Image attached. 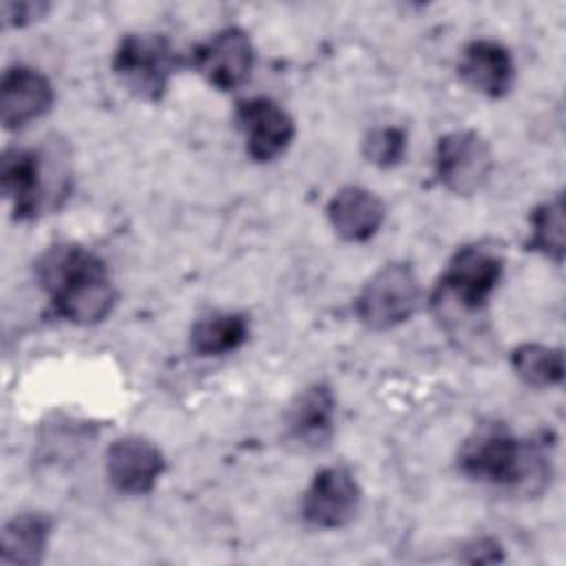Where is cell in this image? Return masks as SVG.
Wrapping results in <instances>:
<instances>
[{"instance_id": "1", "label": "cell", "mask_w": 566, "mask_h": 566, "mask_svg": "<svg viewBox=\"0 0 566 566\" xmlns=\"http://www.w3.org/2000/svg\"><path fill=\"white\" fill-rule=\"evenodd\" d=\"M35 276L55 316L91 327L102 323L115 305V287L106 263L84 245L55 243L35 261Z\"/></svg>"}, {"instance_id": "2", "label": "cell", "mask_w": 566, "mask_h": 566, "mask_svg": "<svg viewBox=\"0 0 566 566\" xmlns=\"http://www.w3.org/2000/svg\"><path fill=\"white\" fill-rule=\"evenodd\" d=\"M460 471L480 484L517 495H537L548 486L551 458L535 440L517 438L509 424H478L458 451Z\"/></svg>"}, {"instance_id": "3", "label": "cell", "mask_w": 566, "mask_h": 566, "mask_svg": "<svg viewBox=\"0 0 566 566\" xmlns=\"http://www.w3.org/2000/svg\"><path fill=\"white\" fill-rule=\"evenodd\" d=\"M504 272L502 252L493 243L475 241L458 248L440 274L429 305L449 336H482L480 321Z\"/></svg>"}, {"instance_id": "4", "label": "cell", "mask_w": 566, "mask_h": 566, "mask_svg": "<svg viewBox=\"0 0 566 566\" xmlns=\"http://www.w3.org/2000/svg\"><path fill=\"white\" fill-rule=\"evenodd\" d=\"M179 66V53L161 33H126L111 60L117 82L137 99L159 102Z\"/></svg>"}, {"instance_id": "5", "label": "cell", "mask_w": 566, "mask_h": 566, "mask_svg": "<svg viewBox=\"0 0 566 566\" xmlns=\"http://www.w3.org/2000/svg\"><path fill=\"white\" fill-rule=\"evenodd\" d=\"M55 153H42L24 146H9L0 159V188L4 199L11 203L18 221L40 217L44 210L55 208L57 199L66 197L64 186L53 184Z\"/></svg>"}, {"instance_id": "6", "label": "cell", "mask_w": 566, "mask_h": 566, "mask_svg": "<svg viewBox=\"0 0 566 566\" xmlns=\"http://www.w3.org/2000/svg\"><path fill=\"white\" fill-rule=\"evenodd\" d=\"M422 287L416 270L405 261L385 263L360 287L354 312L371 332H387L407 323L420 307Z\"/></svg>"}, {"instance_id": "7", "label": "cell", "mask_w": 566, "mask_h": 566, "mask_svg": "<svg viewBox=\"0 0 566 566\" xmlns=\"http://www.w3.org/2000/svg\"><path fill=\"white\" fill-rule=\"evenodd\" d=\"M433 170L447 192L455 197H471L489 181L493 155L480 133L471 128L451 130L436 142Z\"/></svg>"}, {"instance_id": "8", "label": "cell", "mask_w": 566, "mask_h": 566, "mask_svg": "<svg viewBox=\"0 0 566 566\" xmlns=\"http://www.w3.org/2000/svg\"><path fill=\"white\" fill-rule=\"evenodd\" d=\"M363 502V489L356 475L343 467L332 464L314 473L301 497V515L312 528H343L354 522Z\"/></svg>"}, {"instance_id": "9", "label": "cell", "mask_w": 566, "mask_h": 566, "mask_svg": "<svg viewBox=\"0 0 566 566\" xmlns=\"http://www.w3.org/2000/svg\"><path fill=\"white\" fill-rule=\"evenodd\" d=\"M336 396L329 385L303 387L283 411V444L294 453H316L334 438Z\"/></svg>"}, {"instance_id": "10", "label": "cell", "mask_w": 566, "mask_h": 566, "mask_svg": "<svg viewBox=\"0 0 566 566\" xmlns=\"http://www.w3.org/2000/svg\"><path fill=\"white\" fill-rule=\"evenodd\" d=\"M254 46L241 27H226L199 42L190 53V66L217 91L241 88L254 69Z\"/></svg>"}, {"instance_id": "11", "label": "cell", "mask_w": 566, "mask_h": 566, "mask_svg": "<svg viewBox=\"0 0 566 566\" xmlns=\"http://www.w3.org/2000/svg\"><path fill=\"white\" fill-rule=\"evenodd\" d=\"M234 122L245 139V153L259 164L281 157L296 135L290 113L270 97H248L237 102Z\"/></svg>"}, {"instance_id": "12", "label": "cell", "mask_w": 566, "mask_h": 566, "mask_svg": "<svg viewBox=\"0 0 566 566\" xmlns=\"http://www.w3.org/2000/svg\"><path fill=\"white\" fill-rule=\"evenodd\" d=\"M106 478L124 495H146L166 469L161 449L142 436H122L106 451Z\"/></svg>"}, {"instance_id": "13", "label": "cell", "mask_w": 566, "mask_h": 566, "mask_svg": "<svg viewBox=\"0 0 566 566\" xmlns=\"http://www.w3.org/2000/svg\"><path fill=\"white\" fill-rule=\"evenodd\" d=\"M55 102L53 86L38 69L15 64L0 80V122L4 130H20L44 117Z\"/></svg>"}, {"instance_id": "14", "label": "cell", "mask_w": 566, "mask_h": 566, "mask_svg": "<svg viewBox=\"0 0 566 566\" xmlns=\"http://www.w3.org/2000/svg\"><path fill=\"white\" fill-rule=\"evenodd\" d=\"M458 75L475 93L500 99L513 88L515 62L502 42L480 38L464 44L458 60Z\"/></svg>"}, {"instance_id": "15", "label": "cell", "mask_w": 566, "mask_h": 566, "mask_svg": "<svg viewBox=\"0 0 566 566\" xmlns=\"http://www.w3.org/2000/svg\"><path fill=\"white\" fill-rule=\"evenodd\" d=\"M325 212L332 230L347 243L369 241L385 221V203L363 186H343L336 190Z\"/></svg>"}, {"instance_id": "16", "label": "cell", "mask_w": 566, "mask_h": 566, "mask_svg": "<svg viewBox=\"0 0 566 566\" xmlns=\"http://www.w3.org/2000/svg\"><path fill=\"white\" fill-rule=\"evenodd\" d=\"M53 522L46 513L24 511L2 526V564L35 566L44 559Z\"/></svg>"}, {"instance_id": "17", "label": "cell", "mask_w": 566, "mask_h": 566, "mask_svg": "<svg viewBox=\"0 0 566 566\" xmlns=\"http://www.w3.org/2000/svg\"><path fill=\"white\" fill-rule=\"evenodd\" d=\"M250 334L245 314L212 312L201 316L190 329V349L197 356H223L239 349Z\"/></svg>"}, {"instance_id": "18", "label": "cell", "mask_w": 566, "mask_h": 566, "mask_svg": "<svg viewBox=\"0 0 566 566\" xmlns=\"http://www.w3.org/2000/svg\"><path fill=\"white\" fill-rule=\"evenodd\" d=\"M526 248L546 256L555 265L564 263L566 250V219H564V195L542 201L531 212V234Z\"/></svg>"}, {"instance_id": "19", "label": "cell", "mask_w": 566, "mask_h": 566, "mask_svg": "<svg viewBox=\"0 0 566 566\" xmlns=\"http://www.w3.org/2000/svg\"><path fill=\"white\" fill-rule=\"evenodd\" d=\"M509 360L515 376L528 387L546 389L564 380V354L559 347L522 343L511 352Z\"/></svg>"}, {"instance_id": "20", "label": "cell", "mask_w": 566, "mask_h": 566, "mask_svg": "<svg viewBox=\"0 0 566 566\" xmlns=\"http://www.w3.org/2000/svg\"><path fill=\"white\" fill-rule=\"evenodd\" d=\"M407 155V133L400 126H374L363 137V157L376 168L389 170L402 164Z\"/></svg>"}, {"instance_id": "21", "label": "cell", "mask_w": 566, "mask_h": 566, "mask_svg": "<svg viewBox=\"0 0 566 566\" xmlns=\"http://www.w3.org/2000/svg\"><path fill=\"white\" fill-rule=\"evenodd\" d=\"M51 9L49 2H40V0H18V2H2V22L4 27H27L40 18L46 15V11Z\"/></svg>"}, {"instance_id": "22", "label": "cell", "mask_w": 566, "mask_h": 566, "mask_svg": "<svg viewBox=\"0 0 566 566\" xmlns=\"http://www.w3.org/2000/svg\"><path fill=\"white\" fill-rule=\"evenodd\" d=\"M471 555H464L462 559L467 562H500L502 555H500V544L491 537H480V539H473L471 544L464 546Z\"/></svg>"}]
</instances>
